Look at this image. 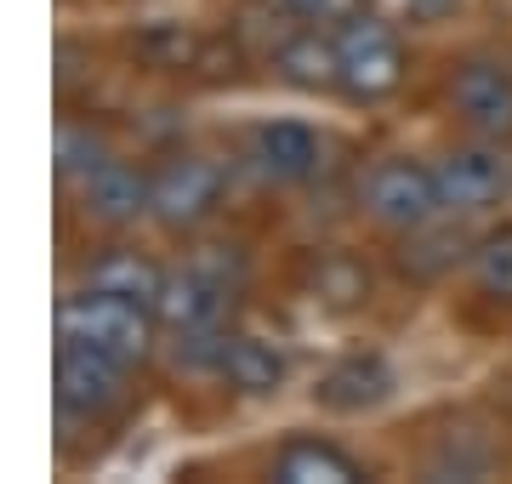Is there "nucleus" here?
Returning <instances> with one entry per match:
<instances>
[{"label": "nucleus", "mask_w": 512, "mask_h": 484, "mask_svg": "<svg viewBox=\"0 0 512 484\" xmlns=\"http://www.w3.org/2000/svg\"><path fill=\"white\" fill-rule=\"evenodd\" d=\"M245 291V251L239 245L200 240L188 257L171 262V280L160 291V325L165 336H194L234 325V302Z\"/></svg>", "instance_id": "1"}, {"label": "nucleus", "mask_w": 512, "mask_h": 484, "mask_svg": "<svg viewBox=\"0 0 512 484\" xmlns=\"http://www.w3.org/2000/svg\"><path fill=\"white\" fill-rule=\"evenodd\" d=\"M336 97L353 103V109H382L404 92L410 80V40H404V23L387 18V12H353L342 29H336Z\"/></svg>", "instance_id": "2"}, {"label": "nucleus", "mask_w": 512, "mask_h": 484, "mask_svg": "<svg viewBox=\"0 0 512 484\" xmlns=\"http://www.w3.org/2000/svg\"><path fill=\"white\" fill-rule=\"evenodd\" d=\"M57 336L69 342H86V348H103V354L126 359L143 371L148 359L160 354V314L137 297H120V291H103V285H80L74 280L57 302Z\"/></svg>", "instance_id": "3"}, {"label": "nucleus", "mask_w": 512, "mask_h": 484, "mask_svg": "<svg viewBox=\"0 0 512 484\" xmlns=\"http://www.w3.org/2000/svg\"><path fill=\"white\" fill-rule=\"evenodd\" d=\"M359 211H365L370 228H382L393 240L439 223L444 200H439V177H433V154H410V149L376 154L359 177Z\"/></svg>", "instance_id": "4"}, {"label": "nucleus", "mask_w": 512, "mask_h": 484, "mask_svg": "<svg viewBox=\"0 0 512 484\" xmlns=\"http://www.w3.org/2000/svg\"><path fill=\"white\" fill-rule=\"evenodd\" d=\"M228 166L205 149H177L154 166V200H148V223L171 234V240H200L205 228L222 217L228 205Z\"/></svg>", "instance_id": "5"}, {"label": "nucleus", "mask_w": 512, "mask_h": 484, "mask_svg": "<svg viewBox=\"0 0 512 484\" xmlns=\"http://www.w3.org/2000/svg\"><path fill=\"white\" fill-rule=\"evenodd\" d=\"M433 177H439L444 217L461 223L501 217V205H512V143L461 131L444 149H433Z\"/></svg>", "instance_id": "6"}, {"label": "nucleus", "mask_w": 512, "mask_h": 484, "mask_svg": "<svg viewBox=\"0 0 512 484\" xmlns=\"http://www.w3.org/2000/svg\"><path fill=\"white\" fill-rule=\"evenodd\" d=\"M399 393V365L376 342H353L342 354H330L308 382V405L330 422H365Z\"/></svg>", "instance_id": "7"}, {"label": "nucleus", "mask_w": 512, "mask_h": 484, "mask_svg": "<svg viewBox=\"0 0 512 484\" xmlns=\"http://www.w3.org/2000/svg\"><path fill=\"white\" fill-rule=\"evenodd\" d=\"M444 109L461 131L512 143V52H461L444 69Z\"/></svg>", "instance_id": "8"}, {"label": "nucleus", "mask_w": 512, "mask_h": 484, "mask_svg": "<svg viewBox=\"0 0 512 484\" xmlns=\"http://www.w3.org/2000/svg\"><path fill=\"white\" fill-rule=\"evenodd\" d=\"M57 410L63 416H80V422H109L131 405V382H137V365L103 354V348H86V342H69L57 336Z\"/></svg>", "instance_id": "9"}, {"label": "nucleus", "mask_w": 512, "mask_h": 484, "mask_svg": "<svg viewBox=\"0 0 512 484\" xmlns=\"http://www.w3.org/2000/svg\"><path fill=\"white\" fill-rule=\"evenodd\" d=\"M80 211V223L97 234H131L137 223H148V200H154V166L126 160V154H103L80 183L63 188Z\"/></svg>", "instance_id": "10"}, {"label": "nucleus", "mask_w": 512, "mask_h": 484, "mask_svg": "<svg viewBox=\"0 0 512 484\" xmlns=\"http://www.w3.org/2000/svg\"><path fill=\"white\" fill-rule=\"evenodd\" d=\"M239 154H245V166H251L262 183L302 188L325 171L330 143H325V131L313 126V120H302V114H268V120L245 126V149Z\"/></svg>", "instance_id": "11"}, {"label": "nucleus", "mask_w": 512, "mask_h": 484, "mask_svg": "<svg viewBox=\"0 0 512 484\" xmlns=\"http://www.w3.org/2000/svg\"><path fill=\"white\" fill-rule=\"evenodd\" d=\"M217 382L234 393V399L274 405L279 393L296 382V354L268 331L228 325V336H222V359H217Z\"/></svg>", "instance_id": "12"}, {"label": "nucleus", "mask_w": 512, "mask_h": 484, "mask_svg": "<svg viewBox=\"0 0 512 484\" xmlns=\"http://www.w3.org/2000/svg\"><path fill=\"white\" fill-rule=\"evenodd\" d=\"M268 479L279 484H353L370 479V467L359 450H348L330 433H285L268 450Z\"/></svg>", "instance_id": "13"}, {"label": "nucleus", "mask_w": 512, "mask_h": 484, "mask_svg": "<svg viewBox=\"0 0 512 484\" xmlns=\"http://www.w3.org/2000/svg\"><path fill=\"white\" fill-rule=\"evenodd\" d=\"M109 240L114 245H103L97 257L80 262L74 280L80 285H103V291H120V297H137V302H148V308H160V291H165V280H171V262L154 257L148 245L120 240V234H109Z\"/></svg>", "instance_id": "14"}, {"label": "nucleus", "mask_w": 512, "mask_h": 484, "mask_svg": "<svg viewBox=\"0 0 512 484\" xmlns=\"http://www.w3.org/2000/svg\"><path fill=\"white\" fill-rule=\"evenodd\" d=\"M274 75L291 86V92L308 97H336V29H313V23H285V35L274 46Z\"/></svg>", "instance_id": "15"}, {"label": "nucleus", "mask_w": 512, "mask_h": 484, "mask_svg": "<svg viewBox=\"0 0 512 484\" xmlns=\"http://www.w3.org/2000/svg\"><path fill=\"white\" fill-rule=\"evenodd\" d=\"M376 291L370 280L365 257H353V251H325V257L313 262V302L330 308V314H359Z\"/></svg>", "instance_id": "16"}, {"label": "nucleus", "mask_w": 512, "mask_h": 484, "mask_svg": "<svg viewBox=\"0 0 512 484\" xmlns=\"http://www.w3.org/2000/svg\"><path fill=\"white\" fill-rule=\"evenodd\" d=\"M467 285H473L484 302H507L512 308V223H490L484 234H473Z\"/></svg>", "instance_id": "17"}, {"label": "nucleus", "mask_w": 512, "mask_h": 484, "mask_svg": "<svg viewBox=\"0 0 512 484\" xmlns=\"http://www.w3.org/2000/svg\"><path fill=\"white\" fill-rule=\"evenodd\" d=\"M103 154H114V149L97 137L92 126H63V131H57V183H63V188L80 183Z\"/></svg>", "instance_id": "18"}, {"label": "nucleus", "mask_w": 512, "mask_h": 484, "mask_svg": "<svg viewBox=\"0 0 512 484\" xmlns=\"http://www.w3.org/2000/svg\"><path fill=\"white\" fill-rule=\"evenodd\" d=\"M365 6L370 0H274V12L285 23H313V29H342Z\"/></svg>", "instance_id": "19"}, {"label": "nucleus", "mask_w": 512, "mask_h": 484, "mask_svg": "<svg viewBox=\"0 0 512 484\" xmlns=\"http://www.w3.org/2000/svg\"><path fill=\"white\" fill-rule=\"evenodd\" d=\"M393 12L410 29H439V23H456L467 12V0H393Z\"/></svg>", "instance_id": "20"}]
</instances>
